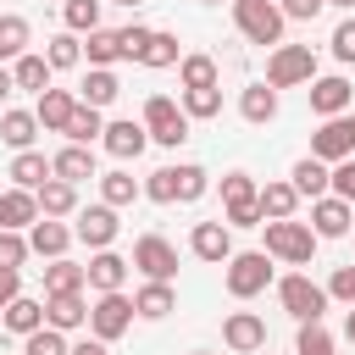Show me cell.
<instances>
[{"mask_svg":"<svg viewBox=\"0 0 355 355\" xmlns=\"http://www.w3.org/2000/svg\"><path fill=\"white\" fill-rule=\"evenodd\" d=\"M227 272V294L233 300H255V294H266V283H272V255L266 250H233L227 261H222Z\"/></svg>","mask_w":355,"mask_h":355,"instance_id":"obj_1","label":"cell"},{"mask_svg":"<svg viewBox=\"0 0 355 355\" xmlns=\"http://www.w3.org/2000/svg\"><path fill=\"white\" fill-rule=\"evenodd\" d=\"M266 255L272 261H288V266H311V255H316V233H311V222H266Z\"/></svg>","mask_w":355,"mask_h":355,"instance_id":"obj_2","label":"cell"},{"mask_svg":"<svg viewBox=\"0 0 355 355\" xmlns=\"http://www.w3.org/2000/svg\"><path fill=\"white\" fill-rule=\"evenodd\" d=\"M233 22H239V33L250 39V44H283V11H277V0H233Z\"/></svg>","mask_w":355,"mask_h":355,"instance_id":"obj_3","label":"cell"},{"mask_svg":"<svg viewBox=\"0 0 355 355\" xmlns=\"http://www.w3.org/2000/svg\"><path fill=\"white\" fill-rule=\"evenodd\" d=\"M277 300H283V311H288L294 322H322V316H327V288L311 283L305 272L277 277Z\"/></svg>","mask_w":355,"mask_h":355,"instance_id":"obj_4","label":"cell"},{"mask_svg":"<svg viewBox=\"0 0 355 355\" xmlns=\"http://www.w3.org/2000/svg\"><path fill=\"white\" fill-rule=\"evenodd\" d=\"M316 78V50L311 44H277L272 61H266V83L272 89H294V83H311Z\"/></svg>","mask_w":355,"mask_h":355,"instance_id":"obj_5","label":"cell"},{"mask_svg":"<svg viewBox=\"0 0 355 355\" xmlns=\"http://www.w3.org/2000/svg\"><path fill=\"white\" fill-rule=\"evenodd\" d=\"M144 133H150L155 144L178 150V144L189 139V116H183V105L166 100V94H150V100H144Z\"/></svg>","mask_w":355,"mask_h":355,"instance_id":"obj_6","label":"cell"},{"mask_svg":"<svg viewBox=\"0 0 355 355\" xmlns=\"http://www.w3.org/2000/svg\"><path fill=\"white\" fill-rule=\"evenodd\" d=\"M311 155H316V161H327V166L349 161V155H355V111H344V116H327V122L311 133Z\"/></svg>","mask_w":355,"mask_h":355,"instance_id":"obj_7","label":"cell"},{"mask_svg":"<svg viewBox=\"0 0 355 355\" xmlns=\"http://www.w3.org/2000/svg\"><path fill=\"white\" fill-rule=\"evenodd\" d=\"M128 266H139L144 283H172V277H178V250H172L161 233H144V239L133 244V261H128Z\"/></svg>","mask_w":355,"mask_h":355,"instance_id":"obj_8","label":"cell"},{"mask_svg":"<svg viewBox=\"0 0 355 355\" xmlns=\"http://www.w3.org/2000/svg\"><path fill=\"white\" fill-rule=\"evenodd\" d=\"M128 327H133V300H128V294H100V300L89 305V333H94L100 344L122 338Z\"/></svg>","mask_w":355,"mask_h":355,"instance_id":"obj_9","label":"cell"},{"mask_svg":"<svg viewBox=\"0 0 355 355\" xmlns=\"http://www.w3.org/2000/svg\"><path fill=\"white\" fill-rule=\"evenodd\" d=\"M222 344H227L233 355H255V349H266V322H261L255 311H227Z\"/></svg>","mask_w":355,"mask_h":355,"instance_id":"obj_10","label":"cell"},{"mask_svg":"<svg viewBox=\"0 0 355 355\" xmlns=\"http://www.w3.org/2000/svg\"><path fill=\"white\" fill-rule=\"evenodd\" d=\"M349 227H355V205H344L338 194L311 200V233H316V239H344Z\"/></svg>","mask_w":355,"mask_h":355,"instance_id":"obj_11","label":"cell"},{"mask_svg":"<svg viewBox=\"0 0 355 355\" xmlns=\"http://www.w3.org/2000/svg\"><path fill=\"white\" fill-rule=\"evenodd\" d=\"M128 272H133V266H128L116 250H94V261L83 266V288H94V294H122Z\"/></svg>","mask_w":355,"mask_h":355,"instance_id":"obj_12","label":"cell"},{"mask_svg":"<svg viewBox=\"0 0 355 355\" xmlns=\"http://www.w3.org/2000/svg\"><path fill=\"white\" fill-rule=\"evenodd\" d=\"M100 144H105L116 161H139V155H144V144H150V133H144V122H133V116H116V122H105Z\"/></svg>","mask_w":355,"mask_h":355,"instance_id":"obj_13","label":"cell"},{"mask_svg":"<svg viewBox=\"0 0 355 355\" xmlns=\"http://www.w3.org/2000/svg\"><path fill=\"white\" fill-rule=\"evenodd\" d=\"M122 233V222H116V211L111 205H89V211H78V227H72V239H83L89 250H111V239Z\"/></svg>","mask_w":355,"mask_h":355,"instance_id":"obj_14","label":"cell"},{"mask_svg":"<svg viewBox=\"0 0 355 355\" xmlns=\"http://www.w3.org/2000/svg\"><path fill=\"white\" fill-rule=\"evenodd\" d=\"M349 100H355V89H349V78H311V111L327 122V116H344L349 111Z\"/></svg>","mask_w":355,"mask_h":355,"instance_id":"obj_15","label":"cell"},{"mask_svg":"<svg viewBox=\"0 0 355 355\" xmlns=\"http://www.w3.org/2000/svg\"><path fill=\"white\" fill-rule=\"evenodd\" d=\"M72 111H78V94H72V89H44V94H39V105H33L39 133H67Z\"/></svg>","mask_w":355,"mask_h":355,"instance_id":"obj_16","label":"cell"},{"mask_svg":"<svg viewBox=\"0 0 355 355\" xmlns=\"http://www.w3.org/2000/svg\"><path fill=\"white\" fill-rule=\"evenodd\" d=\"M189 250H194L200 261L222 266V261L233 255V233H227V222H194V233H189Z\"/></svg>","mask_w":355,"mask_h":355,"instance_id":"obj_17","label":"cell"},{"mask_svg":"<svg viewBox=\"0 0 355 355\" xmlns=\"http://www.w3.org/2000/svg\"><path fill=\"white\" fill-rule=\"evenodd\" d=\"M44 327H55V333H78V327H89V305H83V294H44Z\"/></svg>","mask_w":355,"mask_h":355,"instance_id":"obj_18","label":"cell"},{"mask_svg":"<svg viewBox=\"0 0 355 355\" xmlns=\"http://www.w3.org/2000/svg\"><path fill=\"white\" fill-rule=\"evenodd\" d=\"M67 244H72V227H67V222H55V216H39V222L28 227V250H33V255H44V261H61V255H67Z\"/></svg>","mask_w":355,"mask_h":355,"instance_id":"obj_19","label":"cell"},{"mask_svg":"<svg viewBox=\"0 0 355 355\" xmlns=\"http://www.w3.org/2000/svg\"><path fill=\"white\" fill-rule=\"evenodd\" d=\"M33 222H39V200L28 189H6L0 194V227L6 233H28Z\"/></svg>","mask_w":355,"mask_h":355,"instance_id":"obj_20","label":"cell"},{"mask_svg":"<svg viewBox=\"0 0 355 355\" xmlns=\"http://www.w3.org/2000/svg\"><path fill=\"white\" fill-rule=\"evenodd\" d=\"M50 172H55L61 183H72V189H78L83 178H94V150H89V144H67V150H55V155H50Z\"/></svg>","mask_w":355,"mask_h":355,"instance_id":"obj_21","label":"cell"},{"mask_svg":"<svg viewBox=\"0 0 355 355\" xmlns=\"http://www.w3.org/2000/svg\"><path fill=\"white\" fill-rule=\"evenodd\" d=\"M255 205H261L266 222H288V216L300 211V194H294V183L277 178V183H261V189H255Z\"/></svg>","mask_w":355,"mask_h":355,"instance_id":"obj_22","label":"cell"},{"mask_svg":"<svg viewBox=\"0 0 355 355\" xmlns=\"http://www.w3.org/2000/svg\"><path fill=\"white\" fill-rule=\"evenodd\" d=\"M55 172H50V155L44 150H17V161H11V189H39V183H50Z\"/></svg>","mask_w":355,"mask_h":355,"instance_id":"obj_23","label":"cell"},{"mask_svg":"<svg viewBox=\"0 0 355 355\" xmlns=\"http://www.w3.org/2000/svg\"><path fill=\"white\" fill-rule=\"evenodd\" d=\"M327 172H333L327 161L300 155V161H294V172H288V183H294V194H300V200H322V194H327Z\"/></svg>","mask_w":355,"mask_h":355,"instance_id":"obj_24","label":"cell"},{"mask_svg":"<svg viewBox=\"0 0 355 355\" xmlns=\"http://www.w3.org/2000/svg\"><path fill=\"white\" fill-rule=\"evenodd\" d=\"M0 322H6V333L28 338V333H39V327H44V300H28V294H17V300L0 311Z\"/></svg>","mask_w":355,"mask_h":355,"instance_id":"obj_25","label":"cell"},{"mask_svg":"<svg viewBox=\"0 0 355 355\" xmlns=\"http://www.w3.org/2000/svg\"><path fill=\"white\" fill-rule=\"evenodd\" d=\"M116 94H122V83H116V72H111V67H89V78L78 83V100H83V105H94V111H105Z\"/></svg>","mask_w":355,"mask_h":355,"instance_id":"obj_26","label":"cell"},{"mask_svg":"<svg viewBox=\"0 0 355 355\" xmlns=\"http://www.w3.org/2000/svg\"><path fill=\"white\" fill-rule=\"evenodd\" d=\"M239 116L255 122V128L272 122V116H277V89H272V83H250V89L239 94Z\"/></svg>","mask_w":355,"mask_h":355,"instance_id":"obj_27","label":"cell"},{"mask_svg":"<svg viewBox=\"0 0 355 355\" xmlns=\"http://www.w3.org/2000/svg\"><path fill=\"white\" fill-rule=\"evenodd\" d=\"M100 194H105L100 205H111V211H122V205H133V200L144 194V183H139V178H133L128 166H116V172H105V178H100Z\"/></svg>","mask_w":355,"mask_h":355,"instance_id":"obj_28","label":"cell"},{"mask_svg":"<svg viewBox=\"0 0 355 355\" xmlns=\"http://www.w3.org/2000/svg\"><path fill=\"white\" fill-rule=\"evenodd\" d=\"M33 200H39V216H72V211H78V189H72V183H61V178L39 183V189H33Z\"/></svg>","mask_w":355,"mask_h":355,"instance_id":"obj_29","label":"cell"},{"mask_svg":"<svg viewBox=\"0 0 355 355\" xmlns=\"http://www.w3.org/2000/svg\"><path fill=\"white\" fill-rule=\"evenodd\" d=\"M166 311H178V294H172V283H144V288L133 294V316H144V322H161Z\"/></svg>","mask_w":355,"mask_h":355,"instance_id":"obj_30","label":"cell"},{"mask_svg":"<svg viewBox=\"0 0 355 355\" xmlns=\"http://www.w3.org/2000/svg\"><path fill=\"white\" fill-rule=\"evenodd\" d=\"M11 83H17V89H28V94H44V89H50V61H44V55H33V50H28V55H17V61H11Z\"/></svg>","mask_w":355,"mask_h":355,"instance_id":"obj_31","label":"cell"},{"mask_svg":"<svg viewBox=\"0 0 355 355\" xmlns=\"http://www.w3.org/2000/svg\"><path fill=\"white\" fill-rule=\"evenodd\" d=\"M0 139H6L11 150H33V139H39V116H33V111H6V116H0Z\"/></svg>","mask_w":355,"mask_h":355,"instance_id":"obj_32","label":"cell"},{"mask_svg":"<svg viewBox=\"0 0 355 355\" xmlns=\"http://www.w3.org/2000/svg\"><path fill=\"white\" fill-rule=\"evenodd\" d=\"M100 133H105V116H100L94 105L78 100V111H72V122H67V144H89V150H94Z\"/></svg>","mask_w":355,"mask_h":355,"instance_id":"obj_33","label":"cell"},{"mask_svg":"<svg viewBox=\"0 0 355 355\" xmlns=\"http://www.w3.org/2000/svg\"><path fill=\"white\" fill-rule=\"evenodd\" d=\"M17 55H28V17L6 11V17H0V67L17 61Z\"/></svg>","mask_w":355,"mask_h":355,"instance_id":"obj_34","label":"cell"},{"mask_svg":"<svg viewBox=\"0 0 355 355\" xmlns=\"http://www.w3.org/2000/svg\"><path fill=\"white\" fill-rule=\"evenodd\" d=\"M83 44H89V50H83V55H89V67H111V61H128V55H122V33H111V28H94Z\"/></svg>","mask_w":355,"mask_h":355,"instance_id":"obj_35","label":"cell"},{"mask_svg":"<svg viewBox=\"0 0 355 355\" xmlns=\"http://www.w3.org/2000/svg\"><path fill=\"white\" fill-rule=\"evenodd\" d=\"M178 61H183V55H178V33H161V28H155L150 44L139 50V67H155V72H161V67H178Z\"/></svg>","mask_w":355,"mask_h":355,"instance_id":"obj_36","label":"cell"},{"mask_svg":"<svg viewBox=\"0 0 355 355\" xmlns=\"http://www.w3.org/2000/svg\"><path fill=\"white\" fill-rule=\"evenodd\" d=\"M44 294H83V266H72L67 255L44 266Z\"/></svg>","mask_w":355,"mask_h":355,"instance_id":"obj_37","label":"cell"},{"mask_svg":"<svg viewBox=\"0 0 355 355\" xmlns=\"http://www.w3.org/2000/svg\"><path fill=\"white\" fill-rule=\"evenodd\" d=\"M44 61H50V72H72V67L83 61V39H78V33H55L50 50H44Z\"/></svg>","mask_w":355,"mask_h":355,"instance_id":"obj_38","label":"cell"},{"mask_svg":"<svg viewBox=\"0 0 355 355\" xmlns=\"http://www.w3.org/2000/svg\"><path fill=\"white\" fill-rule=\"evenodd\" d=\"M178 78H183V89H216V61L211 55H183Z\"/></svg>","mask_w":355,"mask_h":355,"instance_id":"obj_39","label":"cell"},{"mask_svg":"<svg viewBox=\"0 0 355 355\" xmlns=\"http://www.w3.org/2000/svg\"><path fill=\"white\" fill-rule=\"evenodd\" d=\"M100 6H105V0H67V6H61L67 33H94V28H100Z\"/></svg>","mask_w":355,"mask_h":355,"instance_id":"obj_40","label":"cell"},{"mask_svg":"<svg viewBox=\"0 0 355 355\" xmlns=\"http://www.w3.org/2000/svg\"><path fill=\"white\" fill-rule=\"evenodd\" d=\"M222 111V89H183V116L189 122H205Z\"/></svg>","mask_w":355,"mask_h":355,"instance_id":"obj_41","label":"cell"},{"mask_svg":"<svg viewBox=\"0 0 355 355\" xmlns=\"http://www.w3.org/2000/svg\"><path fill=\"white\" fill-rule=\"evenodd\" d=\"M255 189H261V183H255L250 172H227V178H222V205H227V211H233V205H255Z\"/></svg>","mask_w":355,"mask_h":355,"instance_id":"obj_42","label":"cell"},{"mask_svg":"<svg viewBox=\"0 0 355 355\" xmlns=\"http://www.w3.org/2000/svg\"><path fill=\"white\" fill-rule=\"evenodd\" d=\"M294 355H333V333L322 322H300V338H294Z\"/></svg>","mask_w":355,"mask_h":355,"instance_id":"obj_43","label":"cell"},{"mask_svg":"<svg viewBox=\"0 0 355 355\" xmlns=\"http://www.w3.org/2000/svg\"><path fill=\"white\" fill-rule=\"evenodd\" d=\"M28 255H33V250H28V233H6V227H0V272H22Z\"/></svg>","mask_w":355,"mask_h":355,"instance_id":"obj_44","label":"cell"},{"mask_svg":"<svg viewBox=\"0 0 355 355\" xmlns=\"http://www.w3.org/2000/svg\"><path fill=\"white\" fill-rule=\"evenodd\" d=\"M72 344H67V333H55V327H39V333H28L22 338V355H67Z\"/></svg>","mask_w":355,"mask_h":355,"instance_id":"obj_45","label":"cell"},{"mask_svg":"<svg viewBox=\"0 0 355 355\" xmlns=\"http://www.w3.org/2000/svg\"><path fill=\"white\" fill-rule=\"evenodd\" d=\"M327 189H333L344 205H355V155H349V161H338V166L327 172Z\"/></svg>","mask_w":355,"mask_h":355,"instance_id":"obj_46","label":"cell"},{"mask_svg":"<svg viewBox=\"0 0 355 355\" xmlns=\"http://www.w3.org/2000/svg\"><path fill=\"white\" fill-rule=\"evenodd\" d=\"M327 300L355 305V261H349V266H333V277H327Z\"/></svg>","mask_w":355,"mask_h":355,"instance_id":"obj_47","label":"cell"},{"mask_svg":"<svg viewBox=\"0 0 355 355\" xmlns=\"http://www.w3.org/2000/svg\"><path fill=\"white\" fill-rule=\"evenodd\" d=\"M333 55H338L344 67H355V17H344V22L333 28Z\"/></svg>","mask_w":355,"mask_h":355,"instance_id":"obj_48","label":"cell"},{"mask_svg":"<svg viewBox=\"0 0 355 355\" xmlns=\"http://www.w3.org/2000/svg\"><path fill=\"white\" fill-rule=\"evenodd\" d=\"M116 33H122V55H128V61H139V50L150 44V33H155V28H144V22H128V28H116Z\"/></svg>","mask_w":355,"mask_h":355,"instance_id":"obj_49","label":"cell"},{"mask_svg":"<svg viewBox=\"0 0 355 355\" xmlns=\"http://www.w3.org/2000/svg\"><path fill=\"white\" fill-rule=\"evenodd\" d=\"M322 6H327V0H283L277 11H283V22H311Z\"/></svg>","mask_w":355,"mask_h":355,"instance_id":"obj_50","label":"cell"},{"mask_svg":"<svg viewBox=\"0 0 355 355\" xmlns=\"http://www.w3.org/2000/svg\"><path fill=\"white\" fill-rule=\"evenodd\" d=\"M17 294H22V272H0V311H6Z\"/></svg>","mask_w":355,"mask_h":355,"instance_id":"obj_51","label":"cell"},{"mask_svg":"<svg viewBox=\"0 0 355 355\" xmlns=\"http://www.w3.org/2000/svg\"><path fill=\"white\" fill-rule=\"evenodd\" d=\"M67 355H111V349H105V344H100V338H78V344H72V349H67Z\"/></svg>","mask_w":355,"mask_h":355,"instance_id":"obj_52","label":"cell"},{"mask_svg":"<svg viewBox=\"0 0 355 355\" xmlns=\"http://www.w3.org/2000/svg\"><path fill=\"white\" fill-rule=\"evenodd\" d=\"M11 89H17V83H11V67H0V100H6Z\"/></svg>","mask_w":355,"mask_h":355,"instance_id":"obj_53","label":"cell"},{"mask_svg":"<svg viewBox=\"0 0 355 355\" xmlns=\"http://www.w3.org/2000/svg\"><path fill=\"white\" fill-rule=\"evenodd\" d=\"M344 338H349V344H355V311H349V316H344Z\"/></svg>","mask_w":355,"mask_h":355,"instance_id":"obj_54","label":"cell"},{"mask_svg":"<svg viewBox=\"0 0 355 355\" xmlns=\"http://www.w3.org/2000/svg\"><path fill=\"white\" fill-rule=\"evenodd\" d=\"M327 6H338V11H355V0H327Z\"/></svg>","mask_w":355,"mask_h":355,"instance_id":"obj_55","label":"cell"},{"mask_svg":"<svg viewBox=\"0 0 355 355\" xmlns=\"http://www.w3.org/2000/svg\"><path fill=\"white\" fill-rule=\"evenodd\" d=\"M116 6H144V0H116Z\"/></svg>","mask_w":355,"mask_h":355,"instance_id":"obj_56","label":"cell"},{"mask_svg":"<svg viewBox=\"0 0 355 355\" xmlns=\"http://www.w3.org/2000/svg\"><path fill=\"white\" fill-rule=\"evenodd\" d=\"M205 6H222V0H205Z\"/></svg>","mask_w":355,"mask_h":355,"instance_id":"obj_57","label":"cell"},{"mask_svg":"<svg viewBox=\"0 0 355 355\" xmlns=\"http://www.w3.org/2000/svg\"><path fill=\"white\" fill-rule=\"evenodd\" d=\"M200 355H211V349H200Z\"/></svg>","mask_w":355,"mask_h":355,"instance_id":"obj_58","label":"cell"}]
</instances>
